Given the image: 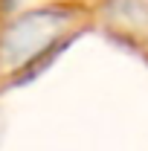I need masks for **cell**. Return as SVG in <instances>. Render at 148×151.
Here are the masks:
<instances>
[{
	"label": "cell",
	"instance_id": "obj_1",
	"mask_svg": "<svg viewBox=\"0 0 148 151\" xmlns=\"http://www.w3.org/2000/svg\"><path fill=\"white\" fill-rule=\"evenodd\" d=\"M70 23V12L64 9H32L20 15L9 29L0 35V76L18 73L29 67L38 55H44Z\"/></svg>",
	"mask_w": 148,
	"mask_h": 151
}]
</instances>
